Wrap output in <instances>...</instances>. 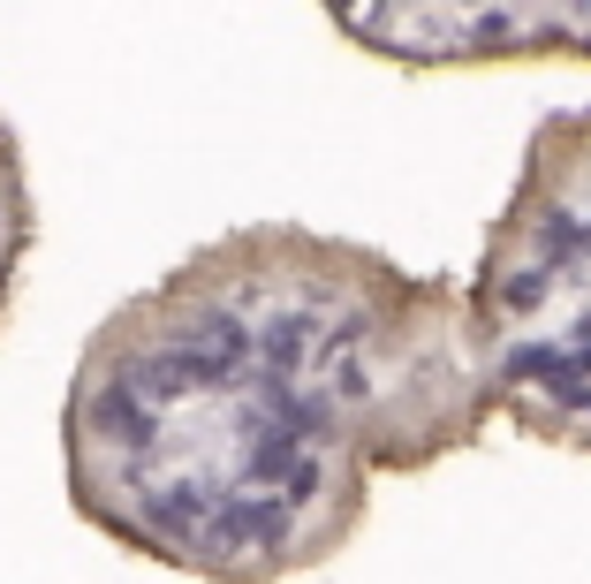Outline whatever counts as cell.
I'll list each match as a JSON object with an SVG mask.
<instances>
[{"label": "cell", "instance_id": "obj_3", "mask_svg": "<svg viewBox=\"0 0 591 584\" xmlns=\"http://www.w3.org/2000/svg\"><path fill=\"white\" fill-rule=\"evenodd\" d=\"M31 251H38V190H31L23 138H15L8 115H0V326H8V311H15V289H23Z\"/></svg>", "mask_w": 591, "mask_h": 584}, {"label": "cell", "instance_id": "obj_2", "mask_svg": "<svg viewBox=\"0 0 591 584\" xmlns=\"http://www.w3.org/2000/svg\"><path fill=\"white\" fill-rule=\"evenodd\" d=\"M462 349L493 426L591 455V107H554L523 138L462 282Z\"/></svg>", "mask_w": 591, "mask_h": 584}, {"label": "cell", "instance_id": "obj_1", "mask_svg": "<svg viewBox=\"0 0 591 584\" xmlns=\"http://www.w3.org/2000/svg\"><path fill=\"white\" fill-rule=\"evenodd\" d=\"M485 433L455 274L258 221L182 251L84 334L61 486L137 562L289 584L364 532L379 478H425Z\"/></svg>", "mask_w": 591, "mask_h": 584}]
</instances>
